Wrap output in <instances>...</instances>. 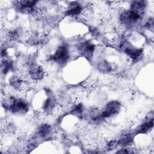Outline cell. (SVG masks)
Wrapping results in <instances>:
<instances>
[{
  "label": "cell",
  "mask_w": 154,
  "mask_h": 154,
  "mask_svg": "<svg viewBox=\"0 0 154 154\" xmlns=\"http://www.w3.org/2000/svg\"><path fill=\"white\" fill-rule=\"evenodd\" d=\"M120 104L119 102L112 101L108 103L105 109L102 112L101 116L102 117H108L113 114H115L119 109Z\"/></svg>",
  "instance_id": "obj_2"
},
{
  "label": "cell",
  "mask_w": 154,
  "mask_h": 154,
  "mask_svg": "<svg viewBox=\"0 0 154 154\" xmlns=\"http://www.w3.org/2000/svg\"><path fill=\"white\" fill-rule=\"evenodd\" d=\"M81 10H82L81 7L79 5V4H78V5L73 6L72 8H70L67 13L68 15H71V16L77 15L81 13Z\"/></svg>",
  "instance_id": "obj_5"
},
{
  "label": "cell",
  "mask_w": 154,
  "mask_h": 154,
  "mask_svg": "<svg viewBox=\"0 0 154 154\" xmlns=\"http://www.w3.org/2000/svg\"><path fill=\"white\" fill-rule=\"evenodd\" d=\"M49 128L48 126H43L40 128L39 132L41 134V135H42L43 137H45L46 135V134L48 133H49Z\"/></svg>",
  "instance_id": "obj_6"
},
{
  "label": "cell",
  "mask_w": 154,
  "mask_h": 154,
  "mask_svg": "<svg viewBox=\"0 0 154 154\" xmlns=\"http://www.w3.org/2000/svg\"><path fill=\"white\" fill-rule=\"evenodd\" d=\"M11 108L13 111L16 112H24L27 110L28 106L24 102L17 100L13 102V104L11 105Z\"/></svg>",
  "instance_id": "obj_3"
},
{
  "label": "cell",
  "mask_w": 154,
  "mask_h": 154,
  "mask_svg": "<svg viewBox=\"0 0 154 154\" xmlns=\"http://www.w3.org/2000/svg\"><path fill=\"white\" fill-rule=\"evenodd\" d=\"M69 58V52L66 47L60 46L53 56V60L59 63H65Z\"/></svg>",
  "instance_id": "obj_1"
},
{
  "label": "cell",
  "mask_w": 154,
  "mask_h": 154,
  "mask_svg": "<svg viewBox=\"0 0 154 154\" xmlns=\"http://www.w3.org/2000/svg\"><path fill=\"white\" fill-rule=\"evenodd\" d=\"M153 127V119H152L149 122H146L144 124H143L140 127V132L144 133L152 129Z\"/></svg>",
  "instance_id": "obj_4"
}]
</instances>
